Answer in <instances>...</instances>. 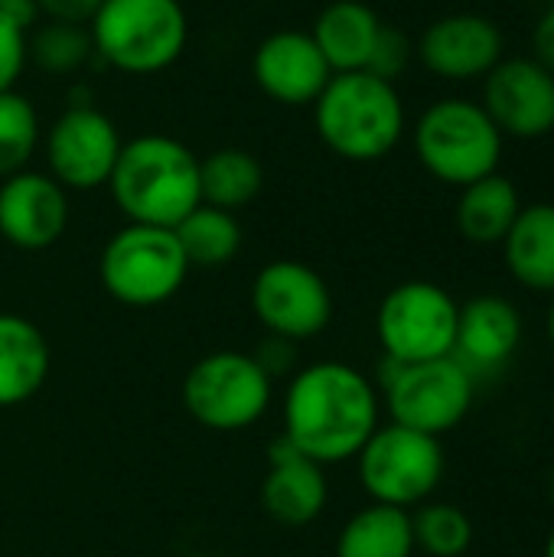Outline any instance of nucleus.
Instances as JSON below:
<instances>
[{
	"label": "nucleus",
	"mask_w": 554,
	"mask_h": 557,
	"mask_svg": "<svg viewBox=\"0 0 554 557\" xmlns=\"http://www.w3.org/2000/svg\"><path fill=\"white\" fill-rule=\"evenodd\" d=\"M415 552L428 557H464L473 545V522L460 506L451 503H424L411 516Z\"/></svg>",
	"instance_id": "cd10ccee"
},
{
	"label": "nucleus",
	"mask_w": 554,
	"mask_h": 557,
	"mask_svg": "<svg viewBox=\"0 0 554 557\" xmlns=\"http://www.w3.org/2000/svg\"><path fill=\"white\" fill-rule=\"evenodd\" d=\"M532 59L554 75V7H549L532 29Z\"/></svg>",
	"instance_id": "473e14b6"
},
{
	"label": "nucleus",
	"mask_w": 554,
	"mask_h": 557,
	"mask_svg": "<svg viewBox=\"0 0 554 557\" xmlns=\"http://www.w3.org/2000/svg\"><path fill=\"white\" fill-rule=\"evenodd\" d=\"M545 557H554V529L552 535H549V542H545Z\"/></svg>",
	"instance_id": "c9c22d12"
},
{
	"label": "nucleus",
	"mask_w": 554,
	"mask_h": 557,
	"mask_svg": "<svg viewBox=\"0 0 554 557\" xmlns=\"http://www.w3.org/2000/svg\"><path fill=\"white\" fill-rule=\"evenodd\" d=\"M320 140L343 160L376 163L405 137V104L395 82L366 69L336 72L313 101Z\"/></svg>",
	"instance_id": "7ed1b4c3"
},
{
	"label": "nucleus",
	"mask_w": 554,
	"mask_h": 557,
	"mask_svg": "<svg viewBox=\"0 0 554 557\" xmlns=\"http://www.w3.org/2000/svg\"><path fill=\"white\" fill-rule=\"evenodd\" d=\"M415 153L434 180L464 189L500 173L503 134L480 101L444 98L418 117Z\"/></svg>",
	"instance_id": "39448f33"
},
{
	"label": "nucleus",
	"mask_w": 554,
	"mask_h": 557,
	"mask_svg": "<svg viewBox=\"0 0 554 557\" xmlns=\"http://www.w3.org/2000/svg\"><path fill=\"white\" fill-rule=\"evenodd\" d=\"M29 62V26L0 10V91L16 88Z\"/></svg>",
	"instance_id": "c85d7f7f"
},
{
	"label": "nucleus",
	"mask_w": 554,
	"mask_h": 557,
	"mask_svg": "<svg viewBox=\"0 0 554 557\" xmlns=\"http://www.w3.org/2000/svg\"><path fill=\"white\" fill-rule=\"evenodd\" d=\"M522 212L519 189L503 173H490L460 189L457 228L473 245H503L516 215Z\"/></svg>",
	"instance_id": "4be33fe9"
},
{
	"label": "nucleus",
	"mask_w": 554,
	"mask_h": 557,
	"mask_svg": "<svg viewBox=\"0 0 554 557\" xmlns=\"http://www.w3.org/2000/svg\"><path fill=\"white\" fill-rule=\"evenodd\" d=\"M264 189V166L242 147H222L199 160V193L206 206L238 212Z\"/></svg>",
	"instance_id": "b1692460"
},
{
	"label": "nucleus",
	"mask_w": 554,
	"mask_h": 557,
	"mask_svg": "<svg viewBox=\"0 0 554 557\" xmlns=\"http://www.w3.org/2000/svg\"><path fill=\"white\" fill-rule=\"evenodd\" d=\"M173 232L189 268H222L242 251V225L235 212L206 202H199Z\"/></svg>",
	"instance_id": "393cba45"
},
{
	"label": "nucleus",
	"mask_w": 554,
	"mask_h": 557,
	"mask_svg": "<svg viewBox=\"0 0 554 557\" xmlns=\"http://www.w3.org/2000/svg\"><path fill=\"white\" fill-rule=\"evenodd\" d=\"M121 147L124 140L118 134V124L91 104L65 108L42 134L49 176L62 189H78V193L108 186Z\"/></svg>",
	"instance_id": "f8f14e48"
},
{
	"label": "nucleus",
	"mask_w": 554,
	"mask_h": 557,
	"mask_svg": "<svg viewBox=\"0 0 554 557\" xmlns=\"http://www.w3.org/2000/svg\"><path fill=\"white\" fill-rule=\"evenodd\" d=\"M127 222L176 228L199 202V157L176 137L140 134L124 140L108 180Z\"/></svg>",
	"instance_id": "f03ea898"
},
{
	"label": "nucleus",
	"mask_w": 554,
	"mask_h": 557,
	"mask_svg": "<svg viewBox=\"0 0 554 557\" xmlns=\"http://www.w3.org/2000/svg\"><path fill=\"white\" fill-rule=\"evenodd\" d=\"M258 359V366L271 375V382L287 372L294 366V343L291 339H281V336H268V343L258 346V352H251Z\"/></svg>",
	"instance_id": "2f4dec72"
},
{
	"label": "nucleus",
	"mask_w": 554,
	"mask_h": 557,
	"mask_svg": "<svg viewBox=\"0 0 554 557\" xmlns=\"http://www.w3.org/2000/svg\"><path fill=\"white\" fill-rule=\"evenodd\" d=\"M251 313L268 330L291 343L320 336L333 320V294L320 271L304 261H271L251 281Z\"/></svg>",
	"instance_id": "9b49d317"
},
{
	"label": "nucleus",
	"mask_w": 554,
	"mask_h": 557,
	"mask_svg": "<svg viewBox=\"0 0 554 557\" xmlns=\"http://www.w3.org/2000/svg\"><path fill=\"white\" fill-rule=\"evenodd\" d=\"M480 104L503 137H545L554 131V75L532 55L500 59L496 69L487 75Z\"/></svg>",
	"instance_id": "ddd939ff"
},
{
	"label": "nucleus",
	"mask_w": 554,
	"mask_h": 557,
	"mask_svg": "<svg viewBox=\"0 0 554 557\" xmlns=\"http://www.w3.org/2000/svg\"><path fill=\"white\" fill-rule=\"evenodd\" d=\"M69 225V189L49 173L20 170L0 180V238L20 251L52 248Z\"/></svg>",
	"instance_id": "2eb2a0df"
},
{
	"label": "nucleus",
	"mask_w": 554,
	"mask_h": 557,
	"mask_svg": "<svg viewBox=\"0 0 554 557\" xmlns=\"http://www.w3.org/2000/svg\"><path fill=\"white\" fill-rule=\"evenodd\" d=\"M379 382L392 424L431 437H444L460 428L477 398L473 372L454 356L411 366L385 359V366L379 369Z\"/></svg>",
	"instance_id": "0eeeda50"
},
{
	"label": "nucleus",
	"mask_w": 554,
	"mask_h": 557,
	"mask_svg": "<svg viewBox=\"0 0 554 557\" xmlns=\"http://www.w3.org/2000/svg\"><path fill=\"white\" fill-rule=\"evenodd\" d=\"M411 55H415L411 39H408L402 29H395V26H385V23H382V29H379L376 46H372V55H369L366 72H372V75H379V78H385V82H395V78H402V75H405V69L411 65Z\"/></svg>",
	"instance_id": "c756f323"
},
{
	"label": "nucleus",
	"mask_w": 554,
	"mask_h": 557,
	"mask_svg": "<svg viewBox=\"0 0 554 557\" xmlns=\"http://www.w3.org/2000/svg\"><path fill=\"white\" fill-rule=\"evenodd\" d=\"M251 78L271 101L287 108H304L313 104L320 91L330 85L333 69L310 33L278 29L255 46Z\"/></svg>",
	"instance_id": "4468645a"
},
{
	"label": "nucleus",
	"mask_w": 554,
	"mask_h": 557,
	"mask_svg": "<svg viewBox=\"0 0 554 557\" xmlns=\"http://www.w3.org/2000/svg\"><path fill=\"white\" fill-rule=\"evenodd\" d=\"M509 274L535 294H554V202L522 206L503 238Z\"/></svg>",
	"instance_id": "412c9836"
},
{
	"label": "nucleus",
	"mask_w": 554,
	"mask_h": 557,
	"mask_svg": "<svg viewBox=\"0 0 554 557\" xmlns=\"http://www.w3.org/2000/svg\"><path fill=\"white\" fill-rule=\"evenodd\" d=\"M545 333H549V343H552V349H554V294H552V304H549V313H545Z\"/></svg>",
	"instance_id": "f704fd0d"
},
{
	"label": "nucleus",
	"mask_w": 554,
	"mask_h": 557,
	"mask_svg": "<svg viewBox=\"0 0 554 557\" xmlns=\"http://www.w3.org/2000/svg\"><path fill=\"white\" fill-rule=\"evenodd\" d=\"M444 447L441 437L402 428L379 424L366 447L356 454V473L366 496L379 506L415 509L424 506L444 480Z\"/></svg>",
	"instance_id": "6e6552de"
},
{
	"label": "nucleus",
	"mask_w": 554,
	"mask_h": 557,
	"mask_svg": "<svg viewBox=\"0 0 554 557\" xmlns=\"http://www.w3.org/2000/svg\"><path fill=\"white\" fill-rule=\"evenodd\" d=\"M98 7L101 0H36L39 16L59 20V23H78V26H88Z\"/></svg>",
	"instance_id": "7c9ffc66"
},
{
	"label": "nucleus",
	"mask_w": 554,
	"mask_h": 557,
	"mask_svg": "<svg viewBox=\"0 0 554 557\" xmlns=\"http://www.w3.org/2000/svg\"><path fill=\"white\" fill-rule=\"evenodd\" d=\"M95 55L88 26L46 20L29 33V62L49 75H72Z\"/></svg>",
	"instance_id": "bb28decb"
},
{
	"label": "nucleus",
	"mask_w": 554,
	"mask_h": 557,
	"mask_svg": "<svg viewBox=\"0 0 554 557\" xmlns=\"http://www.w3.org/2000/svg\"><path fill=\"white\" fill-rule=\"evenodd\" d=\"M330 483L320 463L304 457L284 434L268 450V473L261 480V509L284 529H304L323 516Z\"/></svg>",
	"instance_id": "f3484780"
},
{
	"label": "nucleus",
	"mask_w": 554,
	"mask_h": 557,
	"mask_svg": "<svg viewBox=\"0 0 554 557\" xmlns=\"http://www.w3.org/2000/svg\"><path fill=\"white\" fill-rule=\"evenodd\" d=\"M503 49L500 26L480 13H447L434 20L415 46L424 69L447 82L487 78L503 59Z\"/></svg>",
	"instance_id": "dca6fc26"
},
{
	"label": "nucleus",
	"mask_w": 554,
	"mask_h": 557,
	"mask_svg": "<svg viewBox=\"0 0 554 557\" xmlns=\"http://www.w3.org/2000/svg\"><path fill=\"white\" fill-rule=\"evenodd\" d=\"M0 10H3V13H10V16H16L23 26L36 23V16H39L36 0H0Z\"/></svg>",
	"instance_id": "72a5a7b5"
},
{
	"label": "nucleus",
	"mask_w": 554,
	"mask_h": 557,
	"mask_svg": "<svg viewBox=\"0 0 554 557\" xmlns=\"http://www.w3.org/2000/svg\"><path fill=\"white\" fill-rule=\"evenodd\" d=\"M39 144L42 124L33 101L16 88L0 91V180L29 170V160Z\"/></svg>",
	"instance_id": "a878e982"
},
{
	"label": "nucleus",
	"mask_w": 554,
	"mask_h": 557,
	"mask_svg": "<svg viewBox=\"0 0 554 557\" xmlns=\"http://www.w3.org/2000/svg\"><path fill=\"white\" fill-rule=\"evenodd\" d=\"M552 421H554V395H552Z\"/></svg>",
	"instance_id": "4c0bfd02"
},
{
	"label": "nucleus",
	"mask_w": 554,
	"mask_h": 557,
	"mask_svg": "<svg viewBox=\"0 0 554 557\" xmlns=\"http://www.w3.org/2000/svg\"><path fill=\"white\" fill-rule=\"evenodd\" d=\"M379 29H382V20L369 3L333 0L317 13L310 36L336 75V72H359L369 65Z\"/></svg>",
	"instance_id": "6ab92c4d"
},
{
	"label": "nucleus",
	"mask_w": 554,
	"mask_h": 557,
	"mask_svg": "<svg viewBox=\"0 0 554 557\" xmlns=\"http://www.w3.org/2000/svg\"><path fill=\"white\" fill-rule=\"evenodd\" d=\"M88 33L95 55L111 69L157 75L183 55L189 20L180 0H101Z\"/></svg>",
	"instance_id": "20e7f679"
},
{
	"label": "nucleus",
	"mask_w": 554,
	"mask_h": 557,
	"mask_svg": "<svg viewBox=\"0 0 554 557\" xmlns=\"http://www.w3.org/2000/svg\"><path fill=\"white\" fill-rule=\"evenodd\" d=\"M46 375L49 343L42 330L20 313H0V408L29 401Z\"/></svg>",
	"instance_id": "aec40b11"
},
{
	"label": "nucleus",
	"mask_w": 554,
	"mask_h": 557,
	"mask_svg": "<svg viewBox=\"0 0 554 557\" xmlns=\"http://www.w3.org/2000/svg\"><path fill=\"white\" fill-rule=\"evenodd\" d=\"M415 532L411 512L395 506H366L359 509L336 539V557H411Z\"/></svg>",
	"instance_id": "5701e85b"
},
{
	"label": "nucleus",
	"mask_w": 554,
	"mask_h": 557,
	"mask_svg": "<svg viewBox=\"0 0 554 557\" xmlns=\"http://www.w3.org/2000/svg\"><path fill=\"white\" fill-rule=\"evenodd\" d=\"M382 398L376 382L346 362H313L291 375L281 418L284 437L313 463H346L376 434Z\"/></svg>",
	"instance_id": "f257e3e1"
},
{
	"label": "nucleus",
	"mask_w": 554,
	"mask_h": 557,
	"mask_svg": "<svg viewBox=\"0 0 554 557\" xmlns=\"http://www.w3.org/2000/svg\"><path fill=\"white\" fill-rule=\"evenodd\" d=\"M460 304L434 281L392 287L376 313V336L385 359L402 366L454 356Z\"/></svg>",
	"instance_id": "9d476101"
},
{
	"label": "nucleus",
	"mask_w": 554,
	"mask_h": 557,
	"mask_svg": "<svg viewBox=\"0 0 554 557\" xmlns=\"http://www.w3.org/2000/svg\"><path fill=\"white\" fill-rule=\"evenodd\" d=\"M189 261L173 228L127 222L108 238L98 258V277L108 297L124 307L150 310L180 294Z\"/></svg>",
	"instance_id": "423d86ee"
},
{
	"label": "nucleus",
	"mask_w": 554,
	"mask_h": 557,
	"mask_svg": "<svg viewBox=\"0 0 554 557\" xmlns=\"http://www.w3.org/2000/svg\"><path fill=\"white\" fill-rule=\"evenodd\" d=\"M522 343V313L500 294H480L460 307L454 359L470 372L503 369Z\"/></svg>",
	"instance_id": "a211bd4d"
},
{
	"label": "nucleus",
	"mask_w": 554,
	"mask_h": 557,
	"mask_svg": "<svg viewBox=\"0 0 554 557\" xmlns=\"http://www.w3.org/2000/svg\"><path fill=\"white\" fill-rule=\"evenodd\" d=\"M549 499H552V506H554V470H552V476H549Z\"/></svg>",
	"instance_id": "e433bc0d"
},
{
	"label": "nucleus",
	"mask_w": 554,
	"mask_h": 557,
	"mask_svg": "<svg viewBox=\"0 0 554 557\" xmlns=\"http://www.w3.org/2000/svg\"><path fill=\"white\" fill-rule=\"evenodd\" d=\"M274 382L251 352L219 349L183 375V408L196 424L219 434L248 431L271 405Z\"/></svg>",
	"instance_id": "1a4fd4ad"
}]
</instances>
